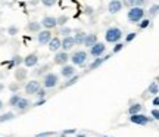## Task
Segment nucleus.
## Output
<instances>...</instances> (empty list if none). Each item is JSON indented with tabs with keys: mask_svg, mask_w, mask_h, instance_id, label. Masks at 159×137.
Returning <instances> with one entry per match:
<instances>
[{
	"mask_svg": "<svg viewBox=\"0 0 159 137\" xmlns=\"http://www.w3.org/2000/svg\"><path fill=\"white\" fill-rule=\"evenodd\" d=\"M61 34L65 35V37H69V34H71V28H69V27H62V28H61Z\"/></svg>",
	"mask_w": 159,
	"mask_h": 137,
	"instance_id": "obj_32",
	"label": "nucleus"
},
{
	"mask_svg": "<svg viewBox=\"0 0 159 137\" xmlns=\"http://www.w3.org/2000/svg\"><path fill=\"white\" fill-rule=\"evenodd\" d=\"M31 106V103H30L28 99H25V97H22L21 100H19V103L16 105V109L19 111V112H25L27 109Z\"/></svg>",
	"mask_w": 159,
	"mask_h": 137,
	"instance_id": "obj_18",
	"label": "nucleus"
},
{
	"mask_svg": "<svg viewBox=\"0 0 159 137\" xmlns=\"http://www.w3.org/2000/svg\"><path fill=\"white\" fill-rule=\"evenodd\" d=\"M44 102H46V99H44V100H39V102L35 103V106H39V105H43Z\"/></svg>",
	"mask_w": 159,
	"mask_h": 137,
	"instance_id": "obj_42",
	"label": "nucleus"
},
{
	"mask_svg": "<svg viewBox=\"0 0 159 137\" xmlns=\"http://www.w3.org/2000/svg\"><path fill=\"white\" fill-rule=\"evenodd\" d=\"M56 25H57V18L55 16H44L41 19V27H44L46 30L55 28Z\"/></svg>",
	"mask_w": 159,
	"mask_h": 137,
	"instance_id": "obj_10",
	"label": "nucleus"
},
{
	"mask_svg": "<svg viewBox=\"0 0 159 137\" xmlns=\"http://www.w3.org/2000/svg\"><path fill=\"white\" fill-rule=\"evenodd\" d=\"M37 97H39L40 100H44V97H46V89H41V90L37 93Z\"/></svg>",
	"mask_w": 159,
	"mask_h": 137,
	"instance_id": "obj_35",
	"label": "nucleus"
},
{
	"mask_svg": "<svg viewBox=\"0 0 159 137\" xmlns=\"http://www.w3.org/2000/svg\"><path fill=\"white\" fill-rule=\"evenodd\" d=\"M66 21H68V18L66 16H59L57 18V25H63Z\"/></svg>",
	"mask_w": 159,
	"mask_h": 137,
	"instance_id": "obj_37",
	"label": "nucleus"
},
{
	"mask_svg": "<svg viewBox=\"0 0 159 137\" xmlns=\"http://www.w3.org/2000/svg\"><path fill=\"white\" fill-rule=\"evenodd\" d=\"M142 109H143V106L140 103H133L130 108H128V114H130V116L131 115H137L142 112Z\"/></svg>",
	"mask_w": 159,
	"mask_h": 137,
	"instance_id": "obj_21",
	"label": "nucleus"
},
{
	"mask_svg": "<svg viewBox=\"0 0 159 137\" xmlns=\"http://www.w3.org/2000/svg\"><path fill=\"white\" fill-rule=\"evenodd\" d=\"M122 6H124V3H121L119 0H111L108 5V11L111 12V13H118V12L122 9Z\"/></svg>",
	"mask_w": 159,
	"mask_h": 137,
	"instance_id": "obj_14",
	"label": "nucleus"
},
{
	"mask_svg": "<svg viewBox=\"0 0 159 137\" xmlns=\"http://www.w3.org/2000/svg\"><path fill=\"white\" fill-rule=\"evenodd\" d=\"M74 46H75V40H74L72 35L63 37L62 39V52H66V53H68V50H71Z\"/></svg>",
	"mask_w": 159,
	"mask_h": 137,
	"instance_id": "obj_12",
	"label": "nucleus"
},
{
	"mask_svg": "<svg viewBox=\"0 0 159 137\" xmlns=\"http://www.w3.org/2000/svg\"><path fill=\"white\" fill-rule=\"evenodd\" d=\"M158 12H159V3H158V5H152V6H150V9H149V13H150V15H156Z\"/></svg>",
	"mask_w": 159,
	"mask_h": 137,
	"instance_id": "obj_31",
	"label": "nucleus"
},
{
	"mask_svg": "<svg viewBox=\"0 0 159 137\" xmlns=\"http://www.w3.org/2000/svg\"><path fill=\"white\" fill-rule=\"evenodd\" d=\"M13 118H15V114H13V112H6V114L0 115V124H2V122H6V121H12Z\"/></svg>",
	"mask_w": 159,
	"mask_h": 137,
	"instance_id": "obj_23",
	"label": "nucleus"
},
{
	"mask_svg": "<svg viewBox=\"0 0 159 137\" xmlns=\"http://www.w3.org/2000/svg\"><path fill=\"white\" fill-rule=\"evenodd\" d=\"M144 9L143 7H130V11L127 12V18L130 22H140L144 19Z\"/></svg>",
	"mask_w": 159,
	"mask_h": 137,
	"instance_id": "obj_2",
	"label": "nucleus"
},
{
	"mask_svg": "<svg viewBox=\"0 0 159 137\" xmlns=\"http://www.w3.org/2000/svg\"><path fill=\"white\" fill-rule=\"evenodd\" d=\"M105 52H106V46H105V43L97 41L96 44L90 49V55H91V56H94V57H100Z\"/></svg>",
	"mask_w": 159,
	"mask_h": 137,
	"instance_id": "obj_8",
	"label": "nucleus"
},
{
	"mask_svg": "<svg viewBox=\"0 0 159 137\" xmlns=\"http://www.w3.org/2000/svg\"><path fill=\"white\" fill-rule=\"evenodd\" d=\"M7 31H9V34H11V35H16L18 28H16V27H9V30H7Z\"/></svg>",
	"mask_w": 159,
	"mask_h": 137,
	"instance_id": "obj_39",
	"label": "nucleus"
},
{
	"mask_svg": "<svg viewBox=\"0 0 159 137\" xmlns=\"http://www.w3.org/2000/svg\"><path fill=\"white\" fill-rule=\"evenodd\" d=\"M3 108V102H2V100H0V109Z\"/></svg>",
	"mask_w": 159,
	"mask_h": 137,
	"instance_id": "obj_44",
	"label": "nucleus"
},
{
	"mask_svg": "<svg viewBox=\"0 0 159 137\" xmlns=\"http://www.w3.org/2000/svg\"><path fill=\"white\" fill-rule=\"evenodd\" d=\"M61 75L62 77H65V78H72L75 74V68H74V65H65V66H62V69H61Z\"/></svg>",
	"mask_w": 159,
	"mask_h": 137,
	"instance_id": "obj_13",
	"label": "nucleus"
},
{
	"mask_svg": "<svg viewBox=\"0 0 159 137\" xmlns=\"http://www.w3.org/2000/svg\"><path fill=\"white\" fill-rule=\"evenodd\" d=\"M52 39H53V35H52V33L49 31V30H41L39 33V35H37V41H39L40 46H46L49 44L52 41Z\"/></svg>",
	"mask_w": 159,
	"mask_h": 137,
	"instance_id": "obj_6",
	"label": "nucleus"
},
{
	"mask_svg": "<svg viewBox=\"0 0 159 137\" xmlns=\"http://www.w3.org/2000/svg\"><path fill=\"white\" fill-rule=\"evenodd\" d=\"M80 80V75H74V77H72V78H69V80H66V83H65V84H63V89H65V87H69V86H74L75 83H77V81Z\"/></svg>",
	"mask_w": 159,
	"mask_h": 137,
	"instance_id": "obj_25",
	"label": "nucleus"
},
{
	"mask_svg": "<svg viewBox=\"0 0 159 137\" xmlns=\"http://www.w3.org/2000/svg\"><path fill=\"white\" fill-rule=\"evenodd\" d=\"M97 43V35L96 34H87L85 35V40H84V46L85 47H93V46Z\"/></svg>",
	"mask_w": 159,
	"mask_h": 137,
	"instance_id": "obj_17",
	"label": "nucleus"
},
{
	"mask_svg": "<svg viewBox=\"0 0 159 137\" xmlns=\"http://www.w3.org/2000/svg\"><path fill=\"white\" fill-rule=\"evenodd\" d=\"M150 115H152V118H153V120H159V109H152V111H150Z\"/></svg>",
	"mask_w": 159,
	"mask_h": 137,
	"instance_id": "obj_33",
	"label": "nucleus"
},
{
	"mask_svg": "<svg viewBox=\"0 0 159 137\" xmlns=\"http://www.w3.org/2000/svg\"><path fill=\"white\" fill-rule=\"evenodd\" d=\"M149 25H150V19H146V18H144L143 21H140V22H139V28L144 30V28H148Z\"/></svg>",
	"mask_w": 159,
	"mask_h": 137,
	"instance_id": "obj_28",
	"label": "nucleus"
},
{
	"mask_svg": "<svg viewBox=\"0 0 159 137\" xmlns=\"http://www.w3.org/2000/svg\"><path fill=\"white\" fill-rule=\"evenodd\" d=\"M122 39V31L121 28L118 27H111V28L106 30V33H105V40L108 41V43H119V40Z\"/></svg>",
	"mask_w": 159,
	"mask_h": 137,
	"instance_id": "obj_1",
	"label": "nucleus"
},
{
	"mask_svg": "<svg viewBox=\"0 0 159 137\" xmlns=\"http://www.w3.org/2000/svg\"><path fill=\"white\" fill-rule=\"evenodd\" d=\"M85 35L84 33H77V35H74V40H75V44H84V40H85Z\"/></svg>",
	"mask_w": 159,
	"mask_h": 137,
	"instance_id": "obj_24",
	"label": "nucleus"
},
{
	"mask_svg": "<svg viewBox=\"0 0 159 137\" xmlns=\"http://www.w3.org/2000/svg\"><path fill=\"white\" fill-rule=\"evenodd\" d=\"M77 137H87L85 134H77Z\"/></svg>",
	"mask_w": 159,
	"mask_h": 137,
	"instance_id": "obj_43",
	"label": "nucleus"
},
{
	"mask_svg": "<svg viewBox=\"0 0 159 137\" xmlns=\"http://www.w3.org/2000/svg\"><path fill=\"white\" fill-rule=\"evenodd\" d=\"M22 97H21V94H18V93H15V94H12L11 99H9V105L11 106H13V108H16V105L19 103V100H21Z\"/></svg>",
	"mask_w": 159,
	"mask_h": 137,
	"instance_id": "obj_22",
	"label": "nucleus"
},
{
	"mask_svg": "<svg viewBox=\"0 0 159 137\" xmlns=\"http://www.w3.org/2000/svg\"><path fill=\"white\" fill-rule=\"evenodd\" d=\"M40 90H41V83L37 81V80H31V81H28V83L25 84V93L30 94V96L37 94Z\"/></svg>",
	"mask_w": 159,
	"mask_h": 137,
	"instance_id": "obj_4",
	"label": "nucleus"
},
{
	"mask_svg": "<svg viewBox=\"0 0 159 137\" xmlns=\"http://www.w3.org/2000/svg\"><path fill=\"white\" fill-rule=\"evenodd\" d=\"M55 3H56L55 0H43V5L47 6V7H50V6H53Z\"/></svg>",
	"mask_w": 159,
	"mask_h": 137,
	"instance_id": "obj_38",
	"label": "nucleus"
},
{
	"mask_svg": "<svg viewBox=\"0 0 159 137\" xmlns=\"http://www.w3.org/2000/svg\"><path fill=\"white\" fill-rule=\"evenodd\" d=\"M43 137H46V136H43Z\"/></svg>",
	"mask_w": 159,
	"mask_h": 137,
	"instance_id": "obj_46",
	"label": "nucleus"
},
{
	"mask_svg": "<svg viewBox=\"0 0 159 137\" xmlns=\"http://www.w3.org/2000/svg\"><path fill=\"white\" fill-rule=\"evenodd\" d=\"M106 59H109V55H108V56H105V57H96V59H94V61L90 63V66H89V68H90V71H94V69H97L103 62H105V61H106Z\"/></svg>",
	"mask_w": 159,
	"mask_h": 137,
	"instance_id": "obj_19",
	"label": "nucleus"
},
{
	"mask_svg": "<svg viewBox=\"0 0 159 137\" xmlns=\"http://www.w3.org/2000/svg\"><path fill=\"white\" fill-rule=\"evenodd\" d=\"M27 75H28V71L25 68H16L15 69V78H16V81H24L25 78H27Z\"/></svg>",
	"mask_w": 159,
	"mask_h": 137,
	"instance_id": "obj_16",
	"label": "nucleus"
},
{
	"mask_svg": "<svg viewBox=\"0 0 159 137\" xmlns=\"http://www.w3.org/2000/svg\"><path fill=\"white\" fill-rule=\"evenodd\" d=\"M49 69H50V65H44V66L39 68L37 71H34V72H35V75H43L46 71H49Z\"/></svg>",
	"mask_w": 159,
	"mask_h": 137,
	"instance_id": "obj_29",
	"label": "nucleus"
},
{
	"mask_svg": "<svg viewBox=\"0 0 159 137\" xmlns=\"http://www.w3.org/2000/svg\"><path fill=\"white\" fill-rule=\"evenodd\" d=\"M59 49H62V40L57 39V37H53L52 41L49 43V50L53 52V53H57Z\"/></svg>",
	"mask_w": 159,
	"mask_h": 137,
	"instance_id": "obj_15",
	"label": "nucleus"
},
{
	"mask_svg": "<svg viewBox=\"0 0 159 137\" xmlns=\"http://www.w3.org/2000/svg\"><path fill=\"white\" fill-rule=\"evenodd\" d=\"M75 133V130H66V131H63V136H65V134H74Z\"/></svg>",
	"mask_w": 159,
	"mask_h": 137,
	"instance_id": "obj_41",
	"label": "nucleus"
},
{
	"mask_svg": "<svg viewBox=\"0 0 159 137\" xmlns=\"http://www.w3.org/2000/svg\"><path fill=\"white\" fill-rule=\"evenodd\" d=\"M122 47H124V44H122V43H116V44H115V47H114V53H118V52H121L122 50Z\"/></svg>",
	"mask_w": 159,
	"mask_h": 137,
	"instance_id": "obj_36",
	"label": "nucleus"
},
{
	"mask_svg": "<svg viewBox=\"0 0 159 137\" xmlns=\"http://www.w3.org/2000/svg\"><path fill=\"white\" fill-rule=\"evenodd\" d=\"M152 118H149L146 115L143 114H137V115H131L130 116V121L133 124H137V126H148L149 122H150Z\"/></svg>",
	"mask_w": 159,
	"mask_h": 137,
	"instance_id": "obj_7",
	"label": "nucleus"
},
{
	"mask_svg": "<svg viewBox=\"0 0 159 137\" xmlns=\"http://www.w3.org/2000/svg\"><path fill=\"white\" fill-rule=\"evenodd\" d=\"M68 59H71V57L68 56L66 52H57V53H55L53 62L56 63V65H62V66H65V65H68Z\"/></svg>",
	"mask_w": 159,
	"mask_h": 137,
	"instance_id": "obj_9",
	"label": "nucleus"
},
{
	"mask_svg": "<svg viewBox=\"0 0 159 137\" xmlns=\"http://www.w3.org/2000/svg\"><path fill=\"white\" fill-rule=\"evenodd\" d=\"M27 30H28L30 33H40V31H41V22L33 21V22H30L28 25H27Z\"/></svg>",
	"mask_w": 159,
	"mask_h": 137,
	"instance_id": "obj_20",
	"label": "nucleus"
},
{
	"mask_svg": "<svg viewBox=\"0 0 159 137\" xmlns=\"http://www.w3.org/2000/svg\"><path fill=\"white\" fill-rule=\"evenodd\" d=\"M71 61L74 65H78V66H83L87 61V53L84 50H77L72 53V56H71Z\"/></svg>",
	"mask_w": 159,
	"mask_h": 137,
	"instance_id": "obj_5",
	"label": "nucleus"
},
{
	"mask_svg": "<svg viewBox=\"0 0 159 137\" xmlns=\"http://www.w3.org/2000/svg\"><path fill=\"white\" fill-rule=\"evenodd\" d=\"M22 62H24V59L21 56H15L13 59H12V62L9 63V65H11V66L12 65H16V68H19V65H21Z\"/></svg>",
	"mask_w": 159,
	"mask_h": 137,
	"instance_id": "obj_27",
	"label": "nucleus"
},
{
	"mask_svg": "<svg viewBox=\"0 0 159 137\" xmlns=\"http://www.w3.org/2000/svg\"><path fill=\"white\" fill-rule=\"evenodd\" d=\"M39 63V56L35 55V53H30L28 56L24 57V65L27 66V68H33Z\"/></svg>",
	"mask_w": 159,
	"mask_h": 137,
	"instance_id": "obj_11",
	"label": "nucleus"
},
{
	"mask_svg": "<svg viewBox=\"0 0 159 137\" xmlns=\"http://www.w3.org/2000/svg\"><path fill=\"white\" fill-rule=\"evenodd\" d=\"M19 87H21V84H19V83H13V84H9V90L13 91V94H15V93L19 90Z\"/></svg>",
	"mask_w": 159,
	"mask_h": 137,
	"instance_id": "obj_30",
	"label": "nucleus"
},
{
	"mask_svg": "<svg viewBox=\"0 0 159 137\" xmlns=\"http://www.w3.org/2000/svg\"><path fill=\"white\" fill-rule=\"evenodd\" d=\"M103 137H109V136H103Z\"/></svg>",
	"mask_w": 159,
	"mask_h": 137,
	"instance_id": "obj_45",
	"label": "nucleus"
},
{
	"mask_svg": "<svg viewBox=\"0 0 159 137\" xmlns=\"http://www.w3.org/2000/svg\"><path fill=\"white\" fill-rule=\"evenodd\" d=\"M152 103H153V106H159V96H155Z\"/></svg>",
	"mask_w": 159,
	"mask_h": 137,
	"instance_id": "obj_40",
	"label": "nucleus"
},
{
	"mask_svg": "<svg viewBox=\"0 0 159 137\" xmlns=\"http://www.w3.org/2000/svg\"><path fill=\"white\" fill-rule=\"evenodd\" d=\"M59 84V75L55 72H47L43 77V87L44 89H53Z\"/></svg>",
	"mask_w": 159,
	"mask_h": 137,
	"instance_id": "obj_3",
	"label": "nucleus"
},
{
	"mask_svg": "<svg viewBox=\"0 0 159 137\" xmlns=\"http://www.w3.org/2000/svg\"><path fill=\"white\" fill-rule=\"evenodd\" d=\"M136 37H137L136 33H130V34H128L127 37H125V41H127V43H130V41H133L134 39H136Z\"/></svg>",
	"mask_w": 159,
	"mask_h": 137,
	"instance_id": "obj_34",
	"label": "nucleus"
},
{
	"mask_svg": "<svg viewBox=\"0 0 159 137\" xmlns=\"http://www.w3.org/2000/svg\"><path fill=\"white\" fill-rule=\"evenodd\" d=\"M149 93L150 94H158L159 93V86H158V83H150V86H149Z\"/></svg>",
	"mask_w": 159,
	"mask_h": 137,
	"instance_id": "obj_26",
	"label": "nucleus"
}]
</instances>
